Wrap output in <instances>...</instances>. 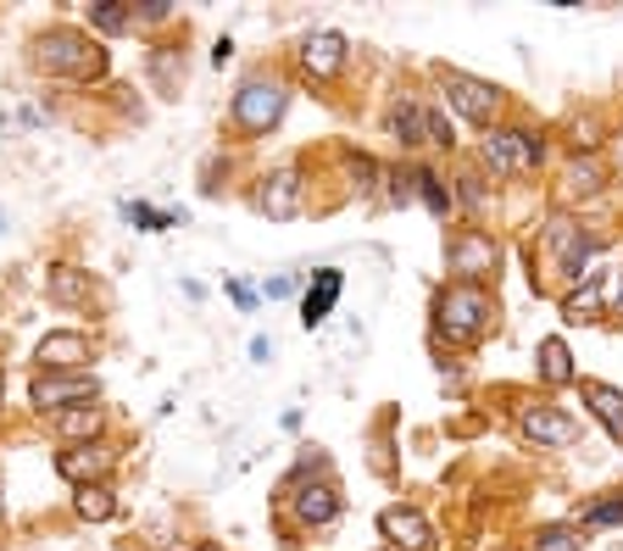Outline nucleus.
<instances>
[{"instance_id": "12", "label": "nucleus", "mask_w": 623, "mask_h": 551, "mask_svg": "<svg viewBox=\"0 0 623 551\" xmlns=\"http://www.w3.org/2000/svg\"><path fill=\"white\" fill-rule=\"evenodd\" d=\"M57 468H62V479H73V484L84 490L90 479H101V473L112 468V445H101V440L73 445V451H62V457H57Z\"/></svg>"}, {"instance_id": "16", "label": "nucleus", "mask_w": 623, "mask_h": 551, "mask_svg": "<svg viewBox=\"0 0 623 551\" xmlns=\"http://www.w3.org/2000/svg\"><path fill=\"white\" fill-rule=\"evenodd\" d=\"M295 512H301V523H329V518L340 512L334 484H307V490H295Z\"/></svg>"}, {"instance_id": "10", "label": "nucleus", "mask_w": 623, "mask_h": 551, "mask_svg": "<svg viewBox=\"0 0 623 551\" xmlns=\"http://www.w3.org/2000/svg\"><path fill=\"white\" fill-rule=\"evenodd\" d=\"M301 68H307L312 79H334V73L345 68V34H334V29L307 34V46H301Z\"/></svg>"}, {"instance_id": "4", "label": "nucleus", "mask_w": 623, "mask_h": 551, "mask_svg": "<svg viewBox=\"0 0 623 551\" xmlns=\"http://www.w3.org/2000/svg\"><path fill=\"white\" fill-rule=\"evenodd\" d=\"M96 395H101V379H96V373H40L34 390H29V401H34L40 412H62V407L96 401Z\"/></svg>"}, {"instance_id": "7", "label": "nucleus", "mask_w": 623, "mask_h": 551, "mask_svg": "<svg viewBox=\"0 0 623 551\" xmlns=\"http://www.w3.org/2000/svg\"><path fill=\"white\" fill-rule=\"evenodd\" d=\"M484 157L501 168V173H534L540 168V140L523 134V129H495L484 140Z\"/></svg>"}, {"instance_id": "34", "label": "nucleus", "mask_w": 623, "mask_h": 551, "mask_svg": "<svg viewBox=\"0 0 623 551\" xmlns=\"http://www.w3.org/2000/svg\"><path fill=\"white\" fill-rule=\"evenodd\" d=\"M201 551H223V545H201Z\"/></svg>"}, {"instance_id": "35", "label": "nucleus", "mask_w": 623, "mask_h": 551, "mask_svg": "<svg viewBox=\"0 0 623 551\" xmlns=\"http://www.w3.org/2000/svg\"><path fill=\"white\" fill-rule=\"evenodd\" d=\"M0 401H7V384H0Z\"/></svg>"}, {"instance_id": "15", "label": "nucleus", "mask_w": 623, "mask_h": 551, "mask_svg": "<svg viewBox=\"0 0 623 551\" xmlns=\"http://www.w3.org/2000/svg\"><path fill=\"white\" fill-rule=\"evenodd\" d=\"M340 284H345V279H340L334 268H323V273H318V284H312V290H307V301H301V323H307V329H318V323L334 312Z\"/></svg>"}, {"instance_id": "17", "label": "nucleus", "mask_w": 623, "mask_h": 551, "mask_svg": "<svg viewBox=\"0 0 623 551\" xmlns=\"http://www.w3.org/2000/svg\"><path fill=\"white\" fill-rule=\"evenodd\" d=\"M584 401H590V407H595V418L623 440V395H617L612 384H595V379H590V384H584Z\"/></svg>"}, {"instance_id": "19", "label": "nucleus", "mask_w": 623, "mask_h": 551, "mask_svg": "<svg viewBox=\"0 0 623 551\" xmlns=\"http://www.w3.org/2000/svg\"><path fill=\"white\" fill-rule=\"evenodd\" d=\"M51 301H62V307H90V279H84L79 268H57V273H51Z\"/></svg>"}, {"instance_id": "5", "label": "nucleus", "mask_w": 623, "mask_h": 551, "mask_svg": "<svg viewBox=\"0 0 623 551\" xmlns=\"http://www.w3.org/2000/svg\"><path fill=\"white\" fill-rule=\"evenodd\" d=\"M495 240L490 234H479V229H462V234H451V246H445V262H451V273H456V284H473L479 273H495Z\"/></svg>"}, {"instance_id": "11", "label": "nucleus", "mask_w": 623, "mask_h": 551, "mask_svg": "<svg viewBox=\"0 0 623 551\" xmlns=\"http://www.w3.org/2000/svg\"><path fill=\"white\" fill-rule=\"evenodd\" d=\"M556 251H562V273L567 279H584V268H590V257H595V234H579L573 223H551V234H545Z\"/></svg>"}, {"instance_id": "22", "label": "nucleus", "mask_w": 623, "mask_h": 551, "mask_svg": "<svg viewBox=\"0 0 623 551\" xmlns=\"http://www.w3.org/2000/svg\"><path fill=\"white\" fill-rule=\"evenodd\" d=\"M412 184H418V196L429 201V212H434V218H445V212H451V190H445L434 173H423V168H418V173H412Z\"/></svg>"}, {"instance_id": "9", "label": "nucleus", "mask_w": 623, "mask_h": 551, "mask_svg": "<svg viewBox=\"0 0 623 551\" xmlns=\"http://www.w3.org/2000/svg\"><path fill=\"white\" fill-rule=\"evenodd\" d=\"M34 362L51 368V373H62V368H84V362H90V334H79V329H57V334L40 340Z\"/></svg>"}, {"instance_id": "21", "label": "nucleus", "mask_w": 623, "mask_h": 551, "mask_svg": "<svg viewBox=\"0 0 623 551\" xmlns=\"http://www.w3.org/2000/svg\"><path fill=\"white\" fill-rule=\"evenodd\" d=\"M73 512H79V518H90V523H101V518H112V512H118V495H112L107 484H84V490L73 495Z\"/></svg>"}, {"instance_id": "1", "label": "nucleus", "mask_w": 623, "mask_h": 551, "mask_svg": "<svg viewBox=\"0 0 623 551\" xmlns=\"http://www.w3.org/2000/svg\"><path fill=\"white\" fill-rule=\"evenodd\" d=\"M434 318H440V329H445L451 340H479V334L490 329V318H495V301H490L479 284H451V290H440Z\"/></svg>"}, {"instance_id": "20", "label": "nucleus", "mask_w": 623, "mask_h": 551, "mask_svg": "<svg viewBox=\"0 0 623 551\" xmlns=\"http://www.w3.org/2000/svg\"><path fill=\"white\" fill-rule=\"evenodd\" d=\"M390 129H395V140H401V146H429V123H423V107H412V101H401V107H395Z\"/></svg>"}, {"instance_id": "25", "label": "nucleus", "mask_w": 623, "mask_h": 551, "mask_svg": "<svg viewBox=\"0 0 623 551\" xmlns=\"http://www.w3.org/2000/svg\"><path fill=\"white\" fill-rule=\"evenodd\" d=\"M96 429H101V412H96V407H73V412H62V434H68V440H84V434L96 440Z\"/></svg>"}, {"instance_id": "23", "label": "nucleus", "mask_w": 623, "mask_h": 551, "mask_svg": "<svg viewBox=\"0 0 623 551\" xmlns=\"http://www.w3.org/2000/svg\"><path fill=\"white\" fill-rule=\"evenodd\" d=\"M90 23L107 34H123V29H134V12H123L118 0H101V7H90Z\"/></svg>"}, {"instance_id": "18", "label": "nucleus", "mask_w": 623, "mask_h": 551, "mask_svg": "<svg viewBox=\"0 0 623 551\" xmlns=\"http://www.w3.org/2000/svg\"><path fill=\"white\" fill-rule=\"evenodd\" d=\"M540 379L545 384H573V357H567V345L556 334L540 340Z\"/></svg>"}, {"instance_id": "8", "label": "nucleus", "mask_w": 623, "mask_h": 551, "mask_svg": "<svg viewBox=\"0 0 623 551\" xmlns=\"http://www.w3.org/2000/svg\"><path fill=\"white\" fill-rule=\"evenodd\" d=\"M379 529H384V540H390L395 551H429V545H434V529H429L412 507H384V512H379Z\"/></svg>"}, {"instance_id": "31", "label": "nucleus", "mask_w": 623, "mask_h": 551, "mask_svg": "<svg viewBox=\"0 0 623 551\" xmlns=\"http://www.w3.org/2000/svg\"><path fill=\"white\" fill-rule=\"evenodd\" d=\"M456 184H462V201L479 212V207H484V190H479V179H456Z\"/></svg>"}, {"instance_id": "26", "label": "nucleus", "mask_w": 623, "mask_h": 551, "mask_svg": "<svg viewBox=\"0 0 623 551\" xmlns=\"http://www.w3.org/2000/svg\"><path fill=\"white\" fill-rule=\"evenodd\" d=\"M534 551H584V540H579L573 529H562V523H545V529L534 534Z\"/></svg>"}, {"instance_id": "27", "label": "nucleus", "mask_w": 623, "mask_h": 551, "mask_svg": "<svg viewBox=\"0 0 623 551\" xmlns=\"http://www.w3.org/2000/svg\"><path fill=\"white\" fill-rule=\"evenodd\" d=\"M123 218H129V223H140L145 234H157V229H168V223H173L168 212H157V207H145V201H129V207H123Z\"/></svg>"}, {"instance_id": "33", "label": "nucleus", "mask_w": 623, "mask_h": 551, "mask_svg": "<svg viewBox=\"0 0 623 551\" xmlns=\"http://www.w3.org/2000/svg\"><path fill=\"white\" fill-rule=\"evenodd\" d=\"M229 295H234L240 307H257V295H251V284H229Z\"/></svg>"}, {"instance_id": "6", "label": "nucleus", "mask_w": 623, "mask_h": 551, "mask_svg": "<svg viewBox=\"0 0 623 551\" xmlns=\"http://www.w3.org/2000/svg\"><path fill=\"white\" fill-rule=\"evenodd\" d=\"M440 84H445L451 107H456L462 118H473V123H490V118H495V107H501V90H495V84H484V79H468V73H440Z\"/></svg>"}, {"instance_id": "29", "label": "nucleus", "mask_w": 623, "mask_h": 551, "mask_svg": "<svg viewBox=\"0 0 623 551\" xmlns=\"http://www.w3.org/2000/svg\"><path fill=\"white\" fill-rule=\"evenodd\" d=\"M423 123H429V146H451L456 134H451V123L440 118V112H423Z\"/></svg>"}, {"instance_id": "30", "label": "nucleus", "mask_w": 623, "mask_h": 551, "mask_svg": "<svg viewBox=\"0 0 623 551\" xmlns=\"http://www.w3.org/2000/svg\"><path fill=\"white\" fill-rule=\"evenodd\" d=\"M584 523H623V501H601V507H590Z\"/></svg>"}, {"instance_id": "3", "label": "nucleus", "mask_w": 623, "mask_h": 551, "mask_svg": "<svg viewBox=\"0 0 623 551\" xmlns=\"http://www.w3.org/2000/svg\"><path fill=\"white\" fill-rule=\"evenodd\" d=\"M229 118H234L240 134H268V129L284 118V84H273V79H251V84L234 96Z\"/></svg>"}, {"instance_id": "13", "label": "nucleus", "mask_w": 623, "mask_h": 551, "mask_svg": "<svg viewBox=\"0 0 623 551\" xmlns=\"http://www.w3.org/2000/svg\"><path fill=\"white\" fill-rule=\"evenodd\" d=\"M523 434H529L534 445H573V440H579V423L562 418V412H551V407H529V412H523Z\"/></svg>"}, {"instance_id": "32", "label": "nucleus", "mask_w": 623, "mask_h": 551, "mask_svg": "<svg viewBox=\"0 0 623 551\" xmlns=\"http://www.w3.org/2000/svg\"><path fill=\"white\" fill-rule=\"evenodd\" d=\"M168 12H173V7H168V0H145V7H140V18H145V23H162Z\"/></svg>"}, {"instance_id": "28", "label": "nucleus", "mask_w": 623, "mask_h": 551, "mask_svg": "<svg viewBox=\"0 0 623 551\" xmlns=\"http://www.w3.org/2000/svg\"><path fill=\"white\" fill-rule=\"evenodd\" d=\"M567 184H573L579 196H590V190H601V168H595V162H584V168L573 162V173H567Z\"/></svg>"}, {"instance_id": "2", "label": "nucleus", "mask_w": 623, "mask_h": 551, "mask_svg": "<svg viewBox=\"0 0 623 551\" xmlns=\"http://www.w3.org/2000/svg\"><path fill=\"white\" fill-rule=\"evenodd\" d=\"M40 68H46V73H68V79H96V73L107 68V57H101V46H90L79 29H51V34L40 40Z\"/></svg>"}, {"instance_id": "14", "label": "nucleus", "mask_w": 623, "mask_h": 551, "mask_svg": "<svg viewBox=\"0 0 623 551\" xmlns=\"http://www.w3.org/2000/svg\"><path fill=\"white\" fill-rule=\"evenodd\" d=\"M262 212H268V218H295V212H301V173H295V168H279V173L262 184Z\"/></svg>"}, {"instance_id": "24", "label": "nucleus", "mask_w": 623, "mask_h": 551, "mask_svg": "<svg viewBox=\"0 0 623 551\" xmlns=\"http://www.w3.org/2000/svg\"><path fill=\"white\" fill-rule=\"evenodd\" d=\"M151 73H157V84H162V90H168V96H173V90H179V84H184V57H179V62H173V51H168V46H162V51H157V57H151Z\"/></svg>"}]
</instances>
